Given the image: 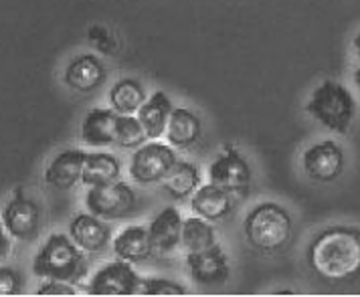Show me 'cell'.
<instances>
[{"label":"cell","mask_w":360,"mask_h":297,"mask_svg":"<svg viewBox=\"0 0 360 297\" xmlns=\"http://www.w3.org/2000/svg\"><path fill=\"white\" fill-rule=\"evenodd\" d=\"M179 162L176 152L170 144L152 140L134 152L130 160V176L138 184H162V180Z\"/></svg>","instance_id":"8992f818"},{"label":"cell","mask_w":360,"mask_h":297,"mask_svg":"<svg viewBox=\"0 0 360 297\" xmlns=\"http://www.w3.org/2000/svg\"><path fill=\"white\" fill-rule=\"evenodd\" d=\"M209 180L225 188L229 194L247 197L251 188V166L239 150L227 144L209 166Z\"/></svg>","instance_id":"52a82bcc"},{"label":"cell","mask_w":360,"mask_h":297,"mask_svg":"<svg viewBox=\"0 0 360 297\" xmlns=\"http://www.w3.org/2000/svg\"><path fill=\"white\" fill-rule=\"evenodd\" d=\"M306 112L334 133H348L356 117V99L342 83L326 79L311 91Z\"/></svg>","instance_id":"277c9868"},{"label":"cell","mask_w":360,"mask_h":297,"mask_svg":"<svg viewBox=\"0 0 360 297\" xmlns=\"http://www.w3.org/2000/svg\"><path fill=\"white\" fill-rule=\"evenodd\" d=\"M164 190L176 200L191 197L193 192H197L200 186V172L195 164L179 160L172 166V170L168 172V176L162 180Z\"/></svg>","instance_id":"603a6c76"},{"label":"cell","mask_w":360,"mask_h":297,"mask_svg":"<svg viewBox=\"0 0 360 297\" xmlns=\"http://www.w3.org/2000/svg\"><path fill=\"white\" fill-rule=\"evenodd\" d=\"M172 101L170 98L164 93V91H154L150 98L144 101V105L138 110V119L140 124L144 126V132H146L148 140H160L166 128H168V121L172 116Z\"/></svg>","instance_id":"e0dca14e"},{"label":"cell","mask_w":360,"mask_h":297,"mask_svg":"<svg viewBox=\"0 0 360 297\" xmlns=\"http://www.w3.org/2000/svg\"><path fill=\"white\" fill-rule=\"evenodd\" d=\"M352 47H354V53H356V57H359V61H360V33L354 37V41H352Z\"/></svg>","instance_id":"4dcf8cb0"},{"label":"cell","mask_w":360,"mask_h":297,"mask_svg":"<svg viewBox=\"0 0 360 297\" xmlns=\"http://www.w3.org/2000/svg\"><path fill=\"white\" fill-rule=\"evenodd\" d=\"M354 81H356V85L360 87V65H359V69L354 71Z\"/></svg>","instance_id":"1f68e13d"},{"label":"cell","mask_w":360,"mask_h":297,"mask_svg":"<svg viewBox=\"0 0 360 297\" xmlns=\"http://www.w3.org/2000/svg\"><path fill=\"white\" fill-rule=\"evenodd\" d=\"M2 223L13 239L33 241L41 229V209L33 198L25 194L22 188H17L2 209Z\"/></svg>","instance_id":"30bf717a"},{"label":"cell","mask_w":360,"mask_h":297,"mask_svg":"<svg viewBox=\"0 0 360 297\" xmlns=\"http://www.w3.org/2000/svg\"><path fill=\"white\" fill-rule=\"evenodd\" d=\"M182 216L179 209L166 206L154 220L150 223L148 232H150V243H152V253L156 257H168L172 255L179 245H182Z\"/></svg>","instance_id":"7c38bea8"},{"label":"cell","mask_w":360,"mask_h":297,"mask_svg":"<svg viewBox=\"0 0 360 297\" xmlns=\"http://www.w3.org/2000/svg\"><path fill=\"white\" fill-rule=\"evenodd\" d=\"M11 239H13L11 232L6 231V227H4V223L0 218V261H4L8 257L11 249H13V241Z\"/></svg>","instance_id":"f546056e"},{"label":"cell","mask_w":360,"mask_h":297,"mask_svg":"<svg viewBox=\"0 0 360 297\" xmlns=\"http://www.w3.org/2000/svg\"><path fill=\"white\" fill-rule=\"evenodd\" d=\"M105 77H108L105 67L91 53H83V55H77L75 59H71L69 65L65 67V73H63L67 85L79 93H91V91L99 89L105 81Z\"/></svg>","instance_id":"5bb4252c"},{"label":"cell","mask_w":360,"mask_h":297,"mask_svg":"<svg viewBox=\"0 0 360 297\" xmlns=\"http://www.w3.org/2000/svg\"><path fill=\"white\" fill-rule=\"evenodd\" d=\"M136 192L126 182H112L103 186H89L85 194V206L91 215L103 220L126 218L136 211Z\"/></svg>","instance_id":"5b68a950"},{"label":"cell","mask_w":360,"mask_h":297,"mask_svg":"<svg viewBox=\"0 0 360 297\" xmlns=\"http://www.w3.org/2000/svg\"><path fill=\"white\" fill-rule=\"evenodd\" d=\"M117 112L105 110V107H94L89 110L82 121V140L83 144L101 148L115 144L117 136Z\"/></svg>","instance_id":"2e32d148"},{"label":"cell","mask_w":360,"mask_h":297,"mask_svg":"<svg viewBox=\"0 0 360 297\" xmlns=\"http://www.w3.org/2000/svg\"><path fill=\"white\" fill-rule=\"evenodd\" d=\"M69 237L85 253H101L103 249L110 245L112 231L103 223V218L91 215V213H82V215H75L71 218Z\"/></svg>","instance_id":"9a60e30c"},{"label":"cell","mask_w":360,"mask_h":297,"mask_svg":"<svg viewBox=\"0 0 360 297\" xmlns=\"http://www.w3.org/2000/svg\"><path fill=\"white\" fill-rule=\"evenodd\" d=\"M186 267L191 271V277L200 285H219L229 277L227 253L219 243L205 251L186 253Z\"/></svg>","instance_id":"8fae6325"},{"label":"cell","mask_w":360,"mask_h":297,"mask_svg":"<svg viewBox=\"0 0 360 297\" xmlns=\"http://www.w3.org/2000/svg\"><path fill=\"white\" fill-rule=\"evenodd\" d=\"M294 232V218L278 202L255 204L243 220L247 243L262 253H276L283 249Z\"/></svg>","instance_id":"3957f363"},{"label":"cell","mask_w":360,"mask_h":297,"mask_svg":"<svg viewBox=\"0 0 360 297\" xmlns=\"http://www.w3.org/2000/svg\"><path fill=\"white\" fill-rule=\"evenodd\" d=\"M344 166H346L344 150L334 140H322L310 146L302 156V168L306 176L322 184L338 180L342 176Z\"/></svg>","instance_id":"9c48e42d"},{"label":"cell","mask_w":360,"mask_h":297,"mask_svg":"<svg viewBox=\"0 0 360 297\" xmlns=\"http://www.w3.org/2000/svg\"><path fill=\"white\" fill-rule=\"evenodd\" d=\"M202 133V124L195 112L186 107H174L166 128V140L172 148L186 150L195 146Z\"/></svg>","instance_id":"ffe728a7"},{"label":"cell","mask_w":360,"mask_h":297,"mask_svg":"<svg viewBox=\"0 0 360 297\" xmlns=\"http://www.w3.org/2000/svg\"><path fill=\"white\" fill-rule=\"evenodd\" d=\"M22 275L15 267L0 265V296H18L22 291Z\"/></svg>","instance_id":"83f0119b"},{"label":"cell","mask_w":360,"mask_h":297,"mask_svg":"<svg viewBox=\"0 0 360 297\" xmlns=\"http://www.w3.org/2000/svg\"><path fill=\"white\" fill-rule=\"evenodd\" d=\"M122 164L114 154L108 152H91L85 158L82 182L85 186H103L120 180Z\"/></svg>","instance_id":"7402d4cb"},{"label":"cell","mask_w":360,"mask_h":297,"mask_svg":"<svg viewBox=\"0 0 360 297\" xmlns=\"http://www.w3.org/2000/svg\"><path fill=\"white\" fill-rule=\"evenodd\" d=\"M310 269L326 281H350L360 275V231L348 225H332L308 245Z\"/></svg>","instance_id":"6da1fadb"},{"label":"cell","mask_w":360,"mask_h":297,"mask_svg":"<svg viewBox=\"0 0 360 297\" xmlns=\"http://www.w3.org/2000/svg\"><path fill=\"white\" fill-rule=\"evenodd\" d=\"M85 158L87 152L77 148L59 152L45 170V182L55 190H71L77 182H82Z\"/></svg>","instance_id":"4fadbf2b"},{"label":"cell","mask_w":360,"mask_h":297,"mask_svg":"<svg viewBox=\"0 0 360 297\" xmlns=\"http://www.w3.org/2000/svg\"><path fill=\"white\" fill-rule=\"evenodd\" d=\"M138 293H142V296H186L188 289L182 283H176V281L146 279V277H142Z\"/></svg>","instance_id":"484cf974"},{"label":"cell","mask_w":360,"mask_h":297,"mask_svg":"<svg viewBox=\"0 0 360 297\" xmlns=\"http://www.w3.org/2000/svg\"><path fill=\"white\" fill-rule=\"evenodd\" d=\"M114 253L117 259L130 261V263H142L150 259L152 243H150V232L142 225H130L115 235Z\"/></svg>","instance_id":"ac0fdd59"},{"label":"cell","mask_w":360,"mask_h":297,"mask_svg":"<svg viewBox=\"0 0 360 297\" xmlns=\"http://www.w3.org/2000/svg\"><path fill=\"white\" fill-rule=\"evenodd\" d=\"M148 136L144 132V126L140 124L138 116H117V136H115V144L120 148L138 150L140 146L146 144Z\"/></svg>","instance_id":"d4e9b609"},{"label":"cell","mask_w":360,"mask_h":297,"mask_svg":"<svg viewBox=\"0 0 360 297\" xmlns=\"http://www.w3.org/2000/svg\"><path fill=\"white\" fill-rule=\"evenodd\" d=\"M108 101L112 110L122 114V116H136L138 110L146 101V89L144 85L134 79V77H124L115 81L108 93Z\"/></svg>","instance_id":"44dd1931"},{"label":"cell","mask_w":360,"mask_h":297,"mask_svg":"<svg viewBox=\"0 0 360 297\" xmlns=\"http://www.w3.org/2000/svg\"><path fill=\"white\" fill-rule=\"evenodd\" d=\"M87 41L101 53V55H115L117 53V39L115 34L108 29V27H101V25H94L89 27L87 31Z\"/></svg>","instance_id":"4316f807"},{"label":"cell","mask_w":360,"mask_h":297,"mask_svg":"<svg viewBox=\"0 0 360 297\" xmlns=\"http://www.w3.org/2000/svg\"><path fill=\"white\" fill-rule=\"evenodd\" d=\"M182 245L186 253L205 251L217 245V232L202 216H191L182 223Z\"/></svg>","instance_id":"cb8c5ba5"},{"label":"cell","mask_w":360,"mask_h":297,"mask_svg":"<svg viewBox=\"0 0 360 297\" xmlns=\"http://www.w3.org/2000/svg\"><path fill=\"white\" fill-rule=\"evenodd\" d=\"M191 206L198 216L207 220H223L225 216H229L233 202L225 188L209 182V184L198 186V190L193 194Z\"/></svg>","instance_id":"d6986e66"},{"label":"cell","mask_w":360,"mask_h":297,"mask_svg":"<svg viewBox=\"0 0 360 297\" xmlns=\"http://www.w3.org/2000/svg\"><path fill=\"white\" fill-rule=\"evenodd\" d=\"M33 273L43 279L77 283L87 273L85 251L63 232H53L37 251L33 259Z\"/></svg>","instance_id":"7a4b0ae2"},{"label":"cell","mask_w":360,"mask_h":297,"mask_svg":"<svg viewBox=\"0 0 360 297\" xmlns=\"http://www.w3.org/2000/svg\"><path fill=\"white\" fill-rule=\"evenodd\" d=\"M37 296H77V291L67 281L47 279L37 289Z\"/></svg>","instance_id":"f1b7e54d"},{"label":"cell","mask_w":360,"mask_h":297,"mask_svg":"<svg viewBox=\"0 0 360 297\" xmlns=\"http://www.w3.org/2000/svg\"><path fill=\"white\" fill-rule=\"evenodd\" d=\"M142 277L134 271L130 261L117 259L105 263L87 283L89 296H134L140 291Z\"/></svg>","instance_id":"ba28073f"}]
</instances>
